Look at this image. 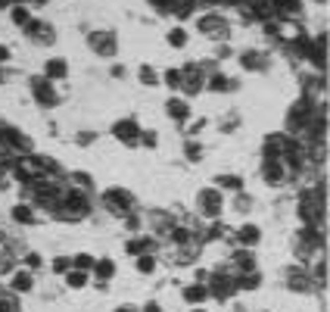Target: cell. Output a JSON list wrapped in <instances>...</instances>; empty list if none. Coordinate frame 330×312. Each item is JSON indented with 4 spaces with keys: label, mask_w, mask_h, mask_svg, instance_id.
I'll return each mask as SVG.
<instances>
[{
    "label": "cell",
    "mask_w": 330,
    "mask_h": 312,
    "mask_svg": "<svg viewBox=\"0 0 330 312\" xmlns=\"http://www.w3.org/2000/svg\"><path fill=\"white\" fill-rule=\"evenodd\" d=\"M53 215H56V218H66V222H78V218L90 215V200H87V194L69 188V191L63 194L60 206L53 209Z\"/></svg>",
    "instance_id": "cell-1"
},
{
    "label": "cell",
    "mask_w": 330,
    "mask_h": 312,
    "mask_svg": "<svg viewBox=\"0 0 330 312\" xmlns=\"http://www.w3.org/2000/svg\"><path fill=\"white\" fill-rule=\"evenodd\" d=\"M103 203H106V209L115 212V215H128V212H134V194L131 191H125V188H109V191H103Z\"/></svg>",
    "instance_id": "cell-2"
},
{
    "label": "cell",
    "mask_w": 330,
    "mask_h": 312,
    "mask_svg": "<svg viewBox=\"0 0 330 312\" xmlns=\"http://www.w3.org/2000/svg\"><path fill=\"white\" fill-rule=\"evenodd\" d=\"M196 209H199V215H206V218H218L221 215V191H215V188H206V191H199L196 194Z\"/></svg>",
    "instance_id": "cell-3"
},
{
    "label": "cell",
    "mask_w": 330,
    "mask_h": 312,
    "mask_svg": "<svg viewBox=\"0 0 330 312\" xmlns=\"http://www.w3.org/2000/svg\"><path fill=\"white\" fill-rule=\"evenodd\" d=\"M206 287H209V294H215L218 300H228L231 294H237L240 287H237V275H225V272H215V275H209L206 278Z\"/></svg>",
    "instance_id": "cell-4"
},
{
    "label": "cell",
    "mask_w": 330,
    "mask_h": 312,
    "mask_svg": "<svg viewBox=\"0 0 330 312\" xmlns=\"http://www.w3.org/2000/svg\"><path fill=\"white\" fill-rule=\"evenodd\" d=\"M28 85H31L34 100H38L44 109H50V106H56V103H60V97H56V88H53L50 78H31Z\"/></svg>",
    "instance_id": "cell-5"
},
{
    "label": "cell",
    "mask_w": 330,
    "mask_h": 312,
    "mask_svg": "<svg viewBox=\"0 0 330 312\" xmlns=\"http://www.w3.org/2000/svg\"><path fill=\"white\" fill-rule=\"evenodd\" d=\"M112 134L119 137L122 144L134 147V144H137V137H140V125H137L134 119H122V122H115V125H112Z\"/></svg>",
    "instance_id": "cell-6"
},
{
    "label": "cell",
    "mask_w": 330,
    "mask_h": 312,
    "mask_svg": "<svg viewBox=\"0 0 330 312\" xmlns=\"http://www.w3.org/2000/svg\"><path fill=\"white\" fill-rule=\"evenodd\" d=\"M262 178L271 184V188H277V184L287 181V166L280 163V159H265L262 163Z\"/></svg>",
    "instance_id": "cell-7"
},
{
    "label": "cell",
    "mask_w": 330,
    "mask_h": 312,
    "mask_svg": "<svg viewBox=\"0 0 330 312\" xmlns=\"http://www.w3.org/2000/svg\"><path fill=\"white\" fill-rule=\"evenodd\" d=\"M199 31H203L206 38H225V34H228V22L221 16H203V19H199Z\"/></svg>",
    "instance_id": "cell-8"
},
{
    "label": "cell",
    "mask_w": 330,
    "mask_h": 312,
    "mask_svg": "<svg viewBox=\"0 0 330 312\" xmlns=\"http://www.w3.org/2000/svg\"><path fill=\"white\" fill-rule=\"evenodd\" d=\"M90 47L100 56H112L115 53V34L112 31H93L90 34Z\"/></svg>",
    "instance_id": "cell-9"
},
{
    "label": "cell",
    "mask_w": 330,
    "mask_h": 312,
    "mask_svg": "<svg viewBox=\"0 0 330 312\" xmlns=\"http://www.w3.org/2000/svg\"><path fill=\"white\" fill-rule=\"evenodd\" d=\"M312 275L305 272V269H290L287 272V287L290 291H299V294H305V291H312Z\"/></svg>",
    "instance_id": "cell-10"
},
{
    "label": "cell",
    "mask_w": 330,
    "mask_h": 312,
    "mask_svg": "<svg viewBox=\"0 0 330 312\" xmlns=\"http://www.w3.org/2000/svg\"><path fill=\"white\" fill-rule=\"evenodd\" d=\"M25 34L28 38H34V41H41V44H50L53 41V31H50V25L47 22H25Z\"/></svg>",
    "instance_id": "cell-11"
},
{
    "label": "cell",
    "mask_w": 330,
    "mask_h": 312,
    "mask_svg": "<svg viewBox=\"0 0 330 312\" xmlns=\"http://www.w3.org/2000/svg\"><path fill=\"white\" fill-rule=\"evenodd\" d=\"M181 88H184V94H199V91H203V78L196 75L193 66L181 72Z\"/></svg>",
    "instance_id": "cell-12"
},
{
    "label": "cell",
    "mask_w": 330,
    "mask_h": 312,
    "mask_svg": "<svg viewBox=\"0 0 330 312\" xmlns=\"http://www.w3.org/2000/svg\"><path fill=\"white\" fill-rule=\"evenodd\" d=\"M165 112H168L174 122H187V119H190V106H187L184 100H178V97H171L168 103H165Z\"/></svg>",
    "instance_id": "cell-13"
},
{
    "label": "cell",
    "mask_w": 330,
    "mask_h": 312,
    "mask_svg": "<svg viewBox=\"0 0 330 312\" xmlns=\"http://www.w3.org/2000/svg\"><path fill=\"white\" fill-rule=\"evenodd\" d=\"M16 262V253H13V240H6L0 234V272H9Z\"/></svg>",
    "instance_id": "cell-14"
},
{
    "label": "cell",
    "mask_w": 330,
    "mask_h": 312,
    "mask_svg": "<svg viewBox=\"0 0 330 312\" xmlns=\"http://www.w3.org/2000/svg\"><path fill=\"white\" fill-rule=\"evenodd\" d=\"M209 300V287L206 284H190V287H184V303H206Z\"/></svg>",
    "instance_id": "cell-15"
},
{
    "label": "cell",
    "mask_w": 330,
    "mask_h": 312,
    "mask_svg": "<svg viewBox=\"0 0 330 312\" xmlns=\"http://www.w3.org/2000/svg\"><path fill=\"white\" fill-rule=\"evenodd\" d=\"M237 240L243 247H255L258 240H262V228H255V225H243L240 231H237Z\"/></svg>",
    "instance_id": "cell-16"
},
{
    "label": "cell",
    "mask_w": 330,
    "mask_h": 312,
    "mask_svg": "<svg viewBox=\"0 0 330 312\" xmlns=\"http://www.w3.org/2000/svg\"><path fill=\"white\" fill-rule=\"evenodd\" d=\"M90 272L97 275V281H100V284H106V281H109L112 275H115V262H112V259H97Z\"/></svg>",
    "instance_id": "cell-17"
},
{
    "label": "cell",
    "mask_w": 330,
    "mask_h": 312,
    "mask_svg": "<svg viewBox=\"0 0 330 312\" xmlns=\"http://www.w3.org/2000/svg\"><path fill=\"white\" fill-rule=\"evenodd\" d=\"M237 287H240V291H255V287H262V275H258V269L240 272L237 275Z\"/></svg>",
    "instance_id": "cell-18"
},
{
    "label": "cell",
    "mask_w": 330,
    "mask_h": 312,
    "mask_svg": "<svg viewBox=\"0 0 330 312\" xmlns=\"http://www.w3.org/2000/svg\"><path fill=\"white\" fill-rule=\"evenodd\" d=\"M125 250H128V256H140V253H150L153 250V237H131L125 244Z\"/></svg>",
    "instance_id": "cell-19"
},
{
    "label": "cell",
    "mask_w": 330,
    "mask_h": 312,
    "mask_svg": "<svg viewBox=\"0 0 330 312\" xmlns=\"http://www.w3.org/2000/svg\"><path fill=\"white\" fill-rule=\"evenodd\" d=\"M13 291L16 294H28L31 287H34V278H31V272H13Z\"/></svg>",
    "instance_id": "cell-20"
},
{
    "label": "cell",
    "mask_w": 330,
    "mask_h": 312,
    "mask_svg": "<svg viewBox=\"0 0 330 312\" xmlns=\"http://www.w3.org/2000/svg\"><path fill=\"white\" fill-rule=\"evenodd\" d=\"M47 75L44 78H50V82H53V78H66V72H69V66H66V60H60V56H56V60H47Z\"/></svg>",
    "instance_id": "cell-21"
},
{
    "label": "cell",
    "mask_w": 330,
    "mask_h": 312,
    "mask_svg": "<svg viewBox=\"0 0 330 312\" xmlns=\"http://www.w3.org/2000/svg\"><path fill=\"white\" fill-rule=\"evenodd\" d=\"M206 88H209V91H215V94H225V91H234L237 85H234L228 75H212L209 82H206Z\"/></svg>",
    "instance_id": "cell-22"
},
{
    "label": "cell",
    "mask_w": 330,
    "mask_h": 312,
    "mask_svg": "<svg viewBox=\"0 0 330 312\" xmlns=\"http://www.w3.org/2000/svg\"><path fill=\"white\" fill-rule=\"evenodd\" d=\"M13 222H19V225H34V209H31L28 203L13 206Z\"/></svg>",
    "instance_id": "cell-23"
},
{
    "label": "cell",
    "mask_w": 330,
    "mask_h": 312,
    "mask_svg": "<svg viewBox=\"0 0 330 312\" xmlns=\"http://www.w3.org/2000/svg\"><path fill=\"white\" fill-rule=\"evenodd\" d=\"M66 284L72 287V291H81V287H87V272H81V269H69V272H66Z\"/></svg>",
    "instance_id": "cell-24"
},
{
    "label": "cell",
    "mask_w": 330,
    "mask_h": 312,
    "mask_svg": "<svg viewBox=\"0 0 330 312\" xmlns=\"http://www.w3.org/2000/svg\"><path fill=\"white\" fill-rule=\"evenodd\" d=\"M240 63H243V69H249V72H252V69H268V60H265V56L262 53H243L240 56Z\"/></svg>",
    "instance_id": "cell-25"
},
{
    "label": "cell",
    "mask_w": 330,
    "mask_h": 312,
    "mask_svg": "<svg viewBox=\"0 0 330 312\" xmlns=\"http://www.w3.org/2000/svg\"><path fill=\"white\" fill-rule=\"evenodd\" d=\"M234 265H237L240 272H252L255 269V256L249 250H240V253H234Z\"/></svg>",
    "instance_id": "cell-26"
},
{
    "label": "cell",
    "mask_w": 330,
    "mask_h": 312,
    "mask_svg": "<svg viewBox=\"0 0 330 312\" xmlns=\"http://www.w3.org/2000/svg\"><path fill=\"white\" fill-rule=\"evenodd\" d=\"M137 272L140 275L156 272V253H140V256H137Z\"/></svg>",
    "instance_id": "cell-27"
},
{
    "label": "cell",
    "mask_w": 330,
    "mask_h": 312,
    "mask_svg": "<svg viewBox=\"0 0 330 312\" xmlns=\"http://www.w3.org/2000/svg\"><path fill=\"white\" fill-rule=\"evenodd\" d=\"M218 188L221 191H243V178L240 175H218Z\"/></svg>",
    "instance_id": "cell-28"
},
{
    "label": "cell",
    "mask_w": 330,
    "mask_h": 312,
    "mask_svg": "<svg viewBox=\"0 0 330 312\" xmlns=\"http://www.w3.org/2000/svg\"><path fill=\"white\" fill-rule=\"evenodd\" d=\"M0 312H19V300L13 294L0 291Z\"/></svg>",
    "instance_id": "cell-29"
},
{
    "label": "cell",
    "mask_w": 330,
    "mask_h": 312,
    "mask_svg": "<svg viewBox=\"0 0 330 312\" xmlns=\"http://www.w3.org/2000/svg\"><path fill=\"white\" fill-rule=\"evenodd\" d=\"M93 262H97V259H93V256H90V253H78V256L72 259V269H81V272H90V269H93Z\"/></svg>",
    "instance_id": "cell-30"
},
{
    "label": "cell",
    "mask_w": 330,
    "mask_h": 312,
    "mask_svg": "<svg viewBox=\"0 0 330 312\" xmlns=\"http://www.w3.org/2000/svg\"><path fill=\"white\" fill-rule=\"evenodd\" d=\"M234 209H237V212H249V209H252V197H249V194H240V191H237Z\"/></svg>",
    "instance_id": "cell-31"
},
{
    "label": "cell",
    "mask_w": 330,
    "mask_h": 312,
    "mask_svg": "<svg viewBox=\"0 0 330 312\" xmlns=\"http://www.w3.org/2000/svg\"><path fill=\"white\" fill-rule=\"evenodd\" d=\"M184 156L190 159V163H199V159H203V147H199L196 141H190V144L184 147Z\"/></svg>",
    "instance_id": "cell-32"
},
{
    "label": "cell",
    "mask_w": 330,
    "mask_h": 312,
    "mask_svg": "<svg viewBox=\"0 0 330 312\" xmlns=\"http://www.w3.org/2000/svg\"><path fill=\"white\" fill-rule=\"evenodd\" d=\"M168 44H171V47H184V44H187V31L184 28H171L168 31Z\"/></svg>",
    "instance_id": "cell-33"
},
{
    "label": "cell",
    "mask_w": 330,
    "mask_h": 312,
    "mask_svg": "<svg viewBox=\"0 0 330 312\" xmlns=\"http://www.w3.org/2000/svg\"><path fill=\"white\" fill-rule=\"evenodd\" d=\"M140 82H144L147 88H153V85L159 82V75L153 72V66H140Z\"/></svg>",
    "instance_id": "cell-34"
},
{
    "label": "cell",
    "mask_w": 330,
    "mask_h": 312,
    "mask_svg": "<svg viewBox=\"0 0 330 312\" xmlns=\"http://www.w3.org/2000/svg\"><path fill=\"white\" fill-rule=\"evenodd\" d=\"M137 144H144V147H150V150H156V144H159V134H156V131H140Z\"/></svg>",
    "instance_id": "cell-35"
},
{
    "label": "cell",
    "mask_w": 330,
    "mask_h": 312,
    "mask_svg": "<svg viewBox=\"0 0 330 312\" xmlns=\"http://www.w3.org/2000/svg\"><path fill=\"white\" fill-rule=\"evenodd\" d=\"M28 19H31V16H28V6L16 3V6H13V22H16V25H25Z\"/></svg>",
    "instance_id": "cell-36"
},
{
    "label": "cell",
    "mask_w": 330,
    "mask_h": 312,
    "mask_svg": "<svg viewBox=\"0 0 330 312\" xmlns=\"http://www.w3.org/2000/svg\"><path fill=\"white\" fill-rule=\"evenodd\" d=\"M69 269H72V259H69V256H56V259H53V272L66 275Z\"/></svg>",
    "instance_id": "cell-37"
},
{
    "label": "cell",
    "mask_w": 330,
    "mask_h": 312,
    "mask_svg": "<svg viewBox=\"0 0 330 312\" xmlns=\"http://www.w3.org/2000/svg\"><path fill=\"white\" fill-rule=\"evenodd\" d=\"M165 85H168V88H181V72H178V69H168V72H165Z\"/></svg>",
    "instance_id": "cell-38"
},
{
    "label": "cell",
    "mask_w": 330,
    "mask_h": 312,
    "mask_svg": "<svg viewBox=\"0 0 330 312\" xmlns=\"http://www.w3.org/2000/svg\"><path fill=\"white\" fill-rule=\"evenodd\" d=\"M75 184H78V188H84V191H90V188H93V181H90L87 172H75Z\"/></svg>",
    "instance_id": "cell-39"
},
{
    "label": "cell",
    "mask_w": 330,
    "mask_h": 312,
    "mask_svg": "<svg viewBox=\"0 0 330 312\" xmlns=\"http://www.w3.org/2000/svg\"><path fill=\"white\" fill-rule=\"evenodd\" d=\"M22 262H25L31 272H34V269H41V256H38V253H25V256H22Z\"/></svg>",
    "instance_id": "cell-40"
},
{
    "label": "cell",
    "mask_w": 330,
    "mask_h": 312,
    "mask_svg": "<svg viewBox=\"0 0 330 312\" xmlns=\"http://www.w3.org/2000/svg\"><path fill=\"white\" fill-rule=\"evenodd\" d=\"M75 141H78L81 147H87V144H93V131H78V134H75Z\"/></svg>",
    "instance_id": "cell-41"
},
{
    "label": "cell",
    "mask_w": 330,
    "mask_h": 312,
    "mask_svg": "<svg viewBox=\"0 0 330 312\" xmlns=\"http://www.w3.org/2000/svg\"><path fill=\"white\" fill-rule=\"evenodd\" d=\"M144 312H162V306H159V303H147Z\"/></svg>",
    "instance_id": "cell-42"
},
{
    "label": "cell",
    "mask_w": 330,
    "mask_h": 312,
    "mask_svg": "<svg viewBox=\"0 0 330 312\" xmlns=\"http://www.w3.org/2000/svg\"><path fill=\"white\" fill-rule=\"evenodd\" d=\"M6 60H9V50L3 47V44H0V63H6Z\"/></svg>",
    "instance_id": "cell-43"
},
{
    "label": "cell",
    "mask_w": 330,
    "mask_h": 312,
    "mask_svg": "<svg viewBox=\"0 0 330 312\" xmlns=\"http://www.w3.org/2000/svg\"><path fill=\"white\" fill-rule=\"evenodd\" d=\"M115 312H134L131 306H119V309H115Z\"/></svg>",
    "instance_id": "cell-44"
},
{
    "label": "cell",
    "mask_w": 330,
    "mask_h": 312,
    "mask_svg": "<svg viewBox=\"0 0 330 312\" xmlns=\"http://www.w3.org/2000/svg\"><path fill=\"white\" fill-rule=\"evenodd\" d=\"M31 3H34V6H44V3H47V0H31Z\"/></svg>",
    "instance_id": "cell-45"
},
{
    "label": "cell",
    "mask_w": 330,
    "mask_h": 312,
    "mask_svg": "<svg viewBox=\"0 0 330 312\" xmlns=\"http://www.w3.org/2000/svg\"><path fill=\"white\" fill-rule=\"evenodd\" d=\"M6 3H22V0H6Z\"/></svg>",
    "instance_id": "cell-46"
},
{
    "label": "cell",
    "mask_w": 330,
    "mask_h": 312,
    "mask_svg": "<svg viewBox=\"0 0 330 312\" xmlns=\"http://www.w3.org/2000/svg\"><path fill=\"white\" fill-rule=\"evenodd\" d=\"M0 6H6V0H0Z\"/></svg>",
    "instance_id": "cell-47"
},
{
    "label": "cell",
    "mask_w": 330,
    "mask_h": 312,
    "mask_svg": "<svg viewBox=\"0 0 330 312\" xmlns=\"http://www.w3.org/2000/svg\"><path fill=\"white\" fill-rule=\"evenodd\" d=\"M193 312H206V309H193Z\"/></svg>",
    "instance_id": "cell-48"
},
{
    "label": "cell",
    "mask_w": 330,
    "mask_h": 312,
    "mask_svg": "<svg viewBox=\"0 0 330 312\" xmlns=\"http://www.w3.org/2000/svg\"><path fill=\"white\" fill-rule=\"evenodd\" d=\"M315 3H324V0H315Z\"/></svg>",
    "instance_id": "cell-49"
},
{
    "label": "cell",
    "mask_w": 330,
    "mask_h": 312,
    "mask_svg": "<svg viewBox=\"0 0 330 312\" xmlns=\"http://www.w3.org/2000/svg\"><path fill=\"white\" fill-rule=\"evenodd\" d=\"M0 82H3V72H0Z\"/></svg>",
    "instance_id": "cell-50"
}]
</instances>
